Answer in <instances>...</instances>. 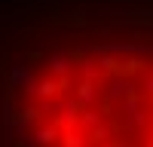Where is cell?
<instances>
[{
	"instance_id": "obj_1",
	"label": "cell",
	"mask_w": 153,
	"mask_h": 147,
	"mask_svg": "<svg viewBox=\"0 0 153 147\" xmlns=\"http://www.w3.org/2000/svg\"><path fill=\"white\" fill-rule=\"evenodd\" d=\"M9 147H153V43L68 34L6 83Z\"/></svg>"
}]
</instances>
